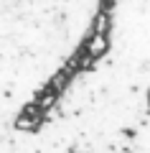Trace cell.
I'll use <instances>...</instances> for the list:
<instances>
[{"label": "cell", "mask_w": 150, "mask_h": 153, "mask_svg": "<svg viewBox=\"0 0 150 153\" xmlns=\"http://www.w3.org/2000/svg\"><path fill=\"white\" fill-rule=\"evenodd\" d=\"M43 120H46V112H43L41 107H38L36 102H28L26 107L18 112V117L13 120V125H16V130H23V133H36L38 128L43 125Z\"/></svg>", "instance_id": "obj_1"}, {"label": "cell", "mask_w": 150, "mask_h": 153, "mask_svg": "<svg viewBox=\"0 0 150 153\" xmlns=\"http://www.w3.org/2000/svg\"><path fill=\"white\" fill-rule=\"evenodd\" d=\"M81 49H84V54L89 56V61L94 64L97 59H102L104 54L109 51V38L104 36V33H86V38L81 41Z\"/></svg>", "instance_id": "obj_2"}, {"label": "cell", "mask_w": 150, "mask_h": 153, "mask_svg": "<svg viewBox=\"0 0 150 153\" xmlns=\"http://www.w3.org/2000/svg\"><path fill=\"white\" fill-rule=\"evenodd\" d=\"M56 100H59V92H54V89H51V87L46 84V87H43L41 92L36 94V100H33V102H36L38 107H41L43 112L48 115V107H54V105H56Z\"/></svg>", "instance_id": "obj_3"}]
</instances>
